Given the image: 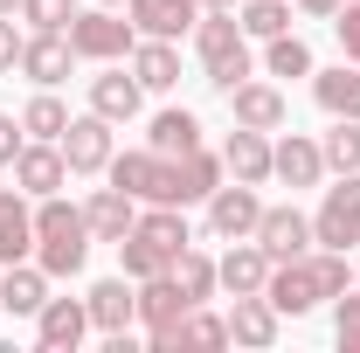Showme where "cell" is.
<instances>
[{
	"instance_id": "44dd1931",
	"label": "cell",
	"mask_w": 360,
	"mask_h": 353,
	"mask_svg": "<svg viewBox=\"0 0 360 353\" xmlns=\"http://www.w3.org/2000/svg\"><path fill=\"white\" fill-rule=\"evenodd\" d=\"M215 277H222L229 298H243V291H264V277H270V250L257 243V236H243V243H229L222 257H215Z\"/></svg>"
},
{
	"instance_id": "7a4b0ae2",
	"label": "cell",
	"mask_w": 360,
	"mask_h": 353,
	"mask_svg": "<svg viewBox=\"0 0 360 353\" xmlns=\"http://www.w3.org/2000/svg\"><path fill=\"white\" fill-rule=\"evenodd\" d=\"M70 49H77V63H125L139 49V28L125 7H77V21L63 28Z\"/></svg>"
},
{
	"instance_id": "ab89813d",
	"label": "cell",
	"mask_w": 360,
	"mask_h": 353,
	"mask_svg": "<svg viewBox=\"0 0 360 353\" xmlns=\"http://www.w3.org/2000/svg\"><path fill=\"white\" fill-rule=\"evenodd\" d=\"M291 14H305V21H333L340 0H291Z\"/></svg>"
},
{
	"instance_id": "d590c367",
	"label": "cell",
	"mask_w": 360,
	"mask_h": 353,
	"mask_svg": "<svg viewBox=\"0 0 360 353\" xmlns=\"http://www.w3.org/2000/svg\"><path fill=\"white\" fill-rule=\"evenodd\" d=\"M21 21H28V28H56V35H63V28L77 21V0H21Z\"/></svg>"
},
{
	"instance_id": "ba28073f",
	"label": "cell",
	"mask_w": 360,
	"mask_h": 353,
	"mask_svg": "<svg viewBox=\"0 0 360 353\" xmlns=\"http://www.w3.org/2000/svg\"><path fill=\"white\" fill-rule=\"evenodd\" d=\"M14 70H21L35 90H63V84H70V70H77V49H70V35H56V28H28Z\"/></svg>"
},
{
	"instance_id": "cb8c5ba5",
	"label": "cell",
	"mask_w": 360,
	"mask_h": 353,
	"mask_svg": "<svg viewBox=\"0 0 360 353\" xmlns=\"http://www.w3.org/2000/svg\"><path fill=\"white\" fill-rule=\"evenodd\" d=\"M35 257V201L21 187H0V264Z\"/></svg>"
},
{
	"instance_id": "836d02e7",
	"label": "cell",
	"mask_w": 360,
	"mask_h": 353,
	"mask_svg": "<svg viewBox=\"0 0 360 353\" xmlns=\"http://www.w3.org/2000/svg\"><path fill=\"white\" fill-rule=\"evenodd\" d=\"M250 77H257V49L243 42V49H229V56H215V63H201V84L208 90H236V84H250Z\"/></svg>"
},
{
	"instance_id": "4dcf8cb0",
	"label": "cell",
	"mask_w": 360,
	"mask_h": 353,
	"mask_svg": "<svg viewBox=\"0 0 360 353\" xmlns=\"http://www.w3.org/2000/svg\"><path fill=\"white\" fill-rule=\"evenodd\" d=\"M319 153H326V174H360V118H333L319 132Z\"/></svg>"
},
{
	"instance_id": "9a60e30c",
	"label": "cell",
	"mask_w": 360,
	"mask_h": 353,
	"mask_svg": "<svg viewBox=\"0 0 360 353\" xmlns=\"http://www.w3.org/2000/svg\"><path fill=\"white\" fill-rule=\"evenodd\" d=\"M257 243L270 250V264H291V257H305L312 250V215L305 208H291V201H264V222H257Z\"/></svg>"
},
{
	"instance_id": "e575fe53",
	"label": "cell",
	"mask_w": 360,
	"mask_h": 353,
	"mask_svg": "<svg viewBox=\"0 0 360 353\" xmlns=\"http://www.w3.org/2000/svg\"><path fill=\"white\" fill-rule=\"evenodd\" d=\"M333 340H340V353H360V284L333 298Z\"/></svg>"
},
{
	"instance_id": "b9f144b4",
	"label": "cell",
	"mask_w": 360,
	"mask_h": 353,
	"mask_svg": "<svg viewBox=\"0 0 360 353\" xmlns=\"http://www.w3.org/2000/svg\"><path fill=\"white\" fill-rule=\"evenodd\" d=\"M194 7H236V0H194Z\"/></svg>"
},
{
	"instance_id": "5b68a950",
	"label": "cell",
	"mask_w": 360,
	"mask_h": 353,
	"mask_svg": "<svg viewBox=\"0 0 360 353\" xmlns=\"http://www.w3.org/2000/svg\"><path fill=\"white\" fill-rule=\"evenodd\" d=\"M201 208H208V236H215V243H243V236H257V222H264V194H257L250 180H222Z\"/></svg>"
},
{
	"instance_id": "83f0119b",
	"label": "cell",
	"mask_w": 360,
	"mask_h": 353,
	"mask_svg": "<svg viewBox=\"0 0 360 353\" xmlns=\"http://www.w3.org/2000/svg\"><path fill=\"white\" fill-rule=\"evenodd\" d=\"M125 63H132V77H139L146 90H174V84H180V49L160 42V35H139V49L125 56Z\"/></svg>"
},
{
	"instance_id": "30bf717a",
	"label": "cell",
	"mask_w": 360,
	"mask_h": 353,
	"mask_svg": "<svg viewBox=\"0 0 360 353\" xmlns=\"http://www.w3.org/2000/svg\"><path fill=\"white\" fill-rule=\"evenodd\" d=\"M7 174H14V187H21L28 201H42V194H63V187H70V160H63L56 139H28Z\"/></svg>"
},
{
	"instance_id": "f546056e",
	"label": "cell",
	"mask_w": 360,
	"mask_h": 353,
	"mask_svg": "<svg viewBox=\"0 0 360 353\" xmlns=\"http://www.w3.org/2000/svg\"><path fill=\"white\" fill-rule=\"evenodd\" d=\"M174 284H180V291H187V298H194V305H208V298L222 291V277H215V257L187 243V250H180V257H174Z\"/></svg>"
},
{
	"instance_id": "277c9868",
	"label": "cell",
	"mask_w": 360,
	"mask_h": 353,
	"mask_svg": "<svg viewBox=\"0 0 360 353\" xmlns=\"http://www.w3.org/2000/svg\"><path fill=\"white\" fill-rule=\"evenodd\" d=\"M111 187H125L139 208L146 201H174V160L167 153H153V146H132V153H111V167H104Z\"/></svg>"
},
{
	"instance_id": "7402d4cb",
	"label": "cell",
	"mask_w": 360,
	"mask_h": 353,
	"mask_svg": "<svg viewBox=\"0 0 360 353\" xmlns=\"http://www.w3.org/2000/svg\"><path fill=\"white\" fill-rule=\"evenodd\" d=\"M125 14H132L139 35H160V42L194 35V21H201V7H194V0H125Z\"/></svg>"
},
{
	"instance_id": "74e56055",
	"label": "cell",
	"mask_w": 360,
	"mask_h": 353,
	"mask_svg": "<svg viewBox=\"0 0 360 353\" xmlns=\"http://www.w3.org/2000/svg\"><path fill=\"white\" fill-rule=\"evenodd\" d=\"M14 63H21V28L14 14H0V77H14Z\"/></svg>"
},
{
	"instance_id": "7bdbcfd3",
	"label": "cell",
	"mask_w": 360,
	"mask_h": 353,
	"mask_svg": "<svg viewBox=\"0 0 360 353\" xmlns=\"http://www.w3.org/2000/svg\"><path fill=\"white\" fill-rule=\"evenodd\" d=\"M97 7H125V0H97Z\"/></svg>"
},
{
	"instance_id": "3957f363",
	"label": "cell",
	"mask_w": 360,
	"mask_h": 353,
	"mask_svg": "<svg viewBox=\"0 0 360 353\" xmlns=\"http://www.w3.org/2000/svg\"><path fill=\"white\" fill-rule=\"evenodd\" d=\"M312 243L319 250H360V174H333V187L312 208Z\"/></svg>"
},
{
	"instance_id": "2e32d148",
	"label": "cell",
	"mask_w": 360,
	"mask_h": 353,
	"mask_svg": "<svg viewBox=\"0 0 360 353\" xmlns=\"http://www.w3.org/2000/svg\"><path fill=\"white\" fill-rule=\"evenodd\" d=\"M84 305H90V333L111 340V333H125V326L139 319V284L125 277V270H118V277H97V284L84 291Z\"/></svg>"
},
{
	"instance_id": "6da1fadb",
	"label": "cell",
	"mask_w": 360,
	"mask_h": 353,
	"mask_svg": "<svg viewBox=\"0 0 360 353\" xmlns=\"http://www.w3.org/2000/svg\"><path fill=\"white\" fill-rule=\"evenodd\" d=\"M35 264L56 277H77L90 264V222H84V201H63V194H42L35 201Z\"/></svg>"
},
{
	"instance_id": "1f68e13d",
	"label": "cell",
	"mask_w": 360,
	"mask_h": 353,
	"mask_svg": "<svg viewBox=\"0 0 360 353\" xmlns=\"http://www.w3.org/2000/svg\"><path fill=\"white\" fill-rule=\"evenodd\" d=\"M21 132L28 139H63L70 132V104H63L56 90H35V97L21 104Z\"/></svg>"
},
{
	"instance_id": "f35d334b",
	"label": "cell",
	"mask_w": 360,
	"mask_h": 353,
	"mask_svg": "<svg viewBox=\"0 0 360 353\" xmlns=\"http://www.w3.org/2000/svg\"><path fill=\"white\" fill-rule=\"evenodd\" d=\"M28 146V132H21V118H7L0 111V167H14V153Z\"/></svg>"
},
{
	"instance_id": "5bb4252c",
	"label": "cell",
	"mask_w": 360,
	"mask_h": 353,
	"mask_svg": "<svg viewBox=\"0 0 360 353\" xmlns=\"http://www.w3.org/2000/svg\"><path fill=\"white\" fill-rule=\"evenodd\" d=\"M90 340V305L84 298H49L35 312V347L42 353H77Z\"/></svg>"
},
{
	"instance_id": "8992f818",
	"label": "cell",
	"mask_w": 360,
	"mask_h": 353,
	"mask_svg": "<svg viewBox=\"0 0 360 353\" xmlns=\"http://www.w3.org/2000/svg\"><path fill=\"white\" fill-rule=\"evenodd\" d=\"M264 298L284 319H305V312H319L326 305V284H319V264H312V250L305 257H291V264H270V277H264Z\"/></svg>"
},
{
	"instance_id": "d6986e66",
	"label": "cell",
	"mask_w": 360,
	"mask_h": 353,
	"mask_svg": "<svg viewBox=\"0 0 360 353\" xmlns=\"http://www.w3.org/2000/svg\"><path fill=\"white\" fill-rule=\"evenodd\" d=\"M222 180H229L222 153H208V146L180 153V160H174V208H194V201H208V194H215Z\"/></svg>"
},
{
	"instance_id": "d6a6232c",
	"label": "cell",
	"mask_w": 360,
	"mask_h": 353,
	"mask_svg": "<svg viewBox=\"0 0 360 353\" xmlns=\"http://www.w3.org/2000/svg\"><path fill=\"white\" fill-rule=\"evenodd\" d=\"M236 21H243L250 42H270V35L291 28V0H236Z\"/></svg>"
},
{
	"instance_id": "f1b7e54d",
	"label": "cell",
	"mask_w": 360,
	"mask_h": 353,
	"mask_svg": "<svg viewBox=\"0 0 360 353\" xmlns=\"http://www.w3.org/2000/svg\"><path fill=\"white\" fill-rule=\"evenodd\" d=\"M257 70L284 84V77H312L319 63H312V42H305L298 28H284V35H270V42H264V56H257Z\"/></svg>"
},
{
	"instance_id": "ac0fdd59",
	"label": "cell",
	"mask_w": 360,
	"mask_h": 353,
	"mask_svg": "<svg viewBox=\"0 0 360 353\" xmlns=\"http://www.w3.org/2000/svg\"><path fill=\"white\" fill-rule=\"evenodd\" d=\"M84 222H90V243H125L132 236V222H139V201L125 194V187H90L84 194Z\"/></svg>"
},
{
	"instance_id": "60d3db41",
	"label": "cell",
	"mask_w": 360,
	"mask_h": 353,
	"mask_svg": "<svg viewBox=\"0 0 360 353\" xmlns=\"http://www.w3.org/2000/svg\"><path fill=\"white\" fill-rule=\"evenodd\" d=\"M0 14H14V21H21V0H0Z\"/></svg>"
},
{
	"instance_id": "52a82bcc",
	"label": "cell",
	"mask_w": 360,
	"mask_h": 353,
	"mask_svg": "<svg viewBox=\"0 0 360 353\" xmlns=\"http://www.w3.org/2000/svg\"><path fill=\"white\" fill-rule=\"evenodd\" d=\"M229 118H236V125H250V132H284V125H291V97H284L277 77L257 70L250 84L229 90Z\"/></svg>"
},
{
	"instance_id": "8d00e7d4",
	"label": "cell",
	"mask_w": 360,
	"mask_h": 353,
	"mask_svg": "<svg viewBox=\"0 0 360 353\" xmlns=\"http://www.w3.org/2000/svg\"><path fill=\"white\" fill-rule=\"evenodd\" d=\"M333 35H340V56H347V63H360V0H340Z\"/></svg>"
},
{
	"instance_id": "4316f807",
	"label": "cell",
	"mask_w": 360,
	"mask_h": 353,
	"mask_svg": "<svg viewBox=\"0 0 360 353\" xmlns=\"http://www.w3.org/2000/svg\"><path fill=\"white\" fill-rule=\"evenodd\" d=\"M174 347H229V319L208 312V305H187L180 326H167V340H160L153 353H174Z\"/></svg>"
},
{
	"instance_id": "8fae6325",
	"label": "cell",
	"mask_w": 360,
	"mask_h": 353,
	"mask_svg": "<svg viewBox=\"0 0 360 353\" xmlns=\"http://www.w3.org/2000/svg\"><path fill=\"white\" fill-rule=\"evenodd\" d=\"M118 125H111V118H97V111H84V118H70V132L56 139V146H63V160H70V174H104V167H111V153H118Z\"/></svg>"
},
{
	"instance_id": "9c48e42d",
	"label": "cell",
	"mask_w": 360,
	"mask_h": 353,
	"mask_svg": "<svg viewBox=\"0 0 360 353\" xmlns=\"http://www.w3.org/2000/svg\"><path fill=\"white\" fill-rule=\"evenodd\" d=\"M90 111L111 118V125H132L139 111H146V84L132 77V63H97V77H90Z\"/></svg>"
},
{
	"instance_id": "e0dca14e",
	"label": "cell",
	"mask_w": 360,
	"mask_h": 353,
	"mask_svg": "<svg viewBox=\"0 0 360 353\" xmlns=\"http://www.w3.org/2000/svg\"><path fill=\"white\" fill-rule=\"evenodd\" d=\"M270 180H284V187H319V180H326V153H319V139L312 132L270 139Z\"/></svg>"
},
{
	"instance_id": "ffe728a7",
	"label": "cell",
	"mask_w": 360,
	"mask_h": 353,
	"mask_svg": "<svg viewBox=\"0 0 360 353\" xmlns=\"http://www.w3.org/2000/svg\"><path fill=\"white\" fill-rule=\"evenodd\" d=\"M49 305V270L35 257H21V264H0V312H14V319H35Z\"/></svg>"
},
{
	"instance_id": "603a6c76",
	"label": "cell",
	"mask_w": 360,
	"mask_h": 353,
	"mask_svg": "<svg viewBox=\"0 0 360 353\" xmlns=\"http://www.w3.org/2000/svg\"><path fill=\"white\" fill-rule=\"evenodd\" d=\"M222 167H229V180H250V187H270V132H250V125H229V139H222Z\"/></svg>"
},
{
	"instance_id": "4fadbf2b",
	"label": "cell",
	"mask_w": 360,
	"mask_h": 353,
	"mask_svg": "<svg viewBox=\"0 0 360 353\" xmlns=\"http://www.w3.org/2000/svg\"><path fill=\"white\" fill-rule=\"evenodd\" d=\"M187 305H194V298L174 284V270L139 277V326H146V347H160V340H167V326H180V312H187Z\"/></svg>"
},
{
	"instance_id": "d4e9b609",
	"label": "cell",
	"mask_w": 360,
	"mask_h": 353,
	"mask_svg": "<svg viewBox=\"0 0 360 353\" xmlns=\"http://www.w3.org/2000/svg\"><path fill=\"white\" fill-rule=\"evenodd\" d=\"M312 104L326 118H360V63H333V70H312Z\"/></svg>"
},
{
	"instance_id": "7c38bea8",
	"label": "cell",
	"mask_w": 360,
	"mask_h": 353,
	"mask_svg": "<svg viewBox=\"0 0 360 353\" xmlns=\"http://www.w3.org/2000/svg\"><path fill=\"white\" fill-rule=\"evenodd\" d=\"M229 347H250V353H270L277 347V333H284V312L270 305L264 291H243V298H229Z\"/></svg>"
},
{
	"instance_id": "484cf974",
	"label": "cell",
	"mask_w": 360,
	"mask_h": 353,
	"mask_svg": "<svg viewBox=\"0 0 360 353\" xmlns=\"http://www.w3.org/2000/svg\"><path fill=\"white\" fill-rule=\"evenodd\" d=\"M146 146H153V153H167V160H180V153H194V146H201V118H194L187 104H167V111H153Z\"/></svg>"
}]
</instances>
